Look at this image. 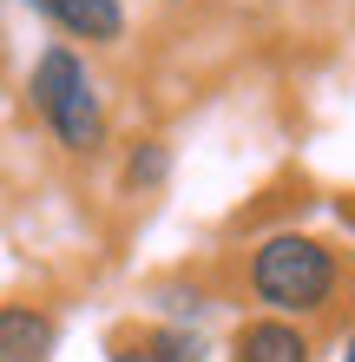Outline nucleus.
Instances as JSON below:
<instances>
[{"label":"nucleus","mask_w":355,"mask_h":362,"mask_svg":"<svg viewBox=\"0 0 355 362\" xmlns=\"http://www.w3.org/2000/svg\"><path fill=\"white\" fill-rule=\"evenodd\" d=\"M243 284L270 316L309 323V316H329L342 303V257H336V244L309 238V230H270L250 250Z\"/></svg>","instance_id":"obj_1"},{"label":"nucleus","mask_w":355,"mask_h":362,"mask_svg":"<svg viewBox=\"0 0 355 362\" xmlns=\"http://www.w3.org/2000/svg\"><path fill=\"white\" fill-rule=\"evenodd\" d=\"M231 362H316V336L289 316H243L231 336Z\"/></svg>","instance_id":"obj_4"},{"label":"nucleus","mask_w":355,"mask_h":362,"mask_svg":"<svg viewBox=\"0 0 355 362\" xmlns=\"http://www.w3.org/2000/svg\"><path fill=\"white\" fill-rule=\"evenodd\" d=\"M53 33L86 40V47H119L125 40V0H27Z\"/></svg>","instance_id":"obj_3"},{"label":"nucleus","mask_w":355,"mask_h":362,"mask_svg":"<svg viewBox=\"0 0 355 362\" xmlns=\"http://www.w3.org/2000/svg\"><path fill=\"white\" fill-rule=\"evenodd\" d=\"M138 343L152 362H211V343H204L198 323H152Z\"/></svg>","instance_id":"obj_6"},{"label":"nucleus","mask_w":355,"mask_h":362,"mask_svg":"<svg viewBox=\"0 0 355 362\" xmlns=\"http://www.w3.org/2000/svg\"><path fill=\"white\" fill-rule=\"evenodd\" d=\"M172 178V145L164 139H132V152H125V191H164Z\"/></svg>","instance_id":"obj_7"},{"label":"nucleus","mask_w":355,"mask_h":362,"mask_svg":"<svg viewBox=\"0 0 355 362\" xmlns=\"http://www.w3.org/2000/svg\"><path fill=\"white\" fill-rule=\"evenodd\" d=\"M336 211H342V224H349V238H355V198H342Z\"/></svg>","instance_id":"obj_9"},{"label":"nucleus","mask_w":355,"mask_h":362,"mask_svg":"<svg viewBox=\"0 0 355 362\" xmlns=\"http://www.w3.org/2000/svg\"><path fill=\"white\" fill-rule=\"evenodd\" d=\"M342 362H355V329H349V343H342Z\"/></svg>","instance_id":"obj_10"},{"label":"nucleus","mask_w":355,"mask_h":362,"mask_svg":"<svg viewBox=\"0 0 355 362\" xmlns=\"http://www.w3.org/2000/svg\"><path fill=\"white\" fill-rule=\"evenodd\" d=\"M112 362H152V356H145V343L132 336V343H112Z\"/></svg>","instance_id":"obj_8"},{"label":"nucleus","mask_w":355,"mask_h":362,"mask_svg":"<svg viewBox=\"0 0 355 362\" xmlns=\"http://www.w3.org/2000/svg\"><path fill=\"white\" fill-rule=\"evenodd\" d=\"M59 323L40 303H0V362H53Z\"/></svg>","instance_id":"obj_5"},{"label":"nucleus","mask_w":355,"mask_h":362,"mask_svg":"<svg viewBox=\"0 0 355 362\" xmlns=\"http://www.w3.org/2000/svg\"><path fill=\"white\" fill-rule=\"evenodd\" d=\"M27 105H33V119L53 132V145H59V152H73V158H92V152H106V132H112V119H106L99 79L86 73L79 47L53 40V47L33 59V73H27Z\"/></svg>","instance_id":"obj_2"}]
</instances>
